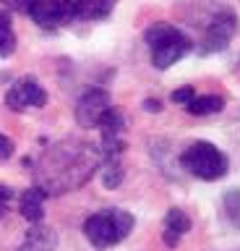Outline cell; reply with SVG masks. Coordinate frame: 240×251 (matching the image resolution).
I'll return each mask as SVG.
<instances>
[{"mask_svg": "<svg viewBox=\"0 0 240 251\" xmlns=\"http://www.w3.org/2000/svg\"><path fill=\"white\" fill-rule=\"evenodd\" d=\"M99 168V149L89 141H60L52 144L47 152L42 154L37 176H40V188L44 194H63L73 191V188L84 186L87 180L94 176Z\"/></svg>", "mask_w": 240, "mask_h": 251, "instance_id": "cell-1", "label": "cell"}, {"mask_svg": "<svg viewBox=\"0 0 240 251\" xmlns=\"http://www.w3.org/2000/svg\"><path fill=\"white\" fill-rule=\"evenodd\" d=\"M144 42L149 47L154 68H159V71L175 66V63L180 60L183 55H188L191 47H193V42L180 29L173 26V24H165V21H159V24H154V26L146 29Z\"/></svg>", "mask_w": 240, "mask_h": 251, "instance_id": "cell-2", "label": "cell"}, {"mask_svg": "<svg viewBox=\"0 0 240 251\" xmlns=\"http://www.w3.org/2000/svg\"><path fill=\"white\" fill-rule=\"evenodd\" d=\"M133 225H136V220L131 212L110 207V209L94 212L91 217H87V223H84V235L89 238L91 246L110 249L115 243L126 241L131 235V230H133Z\"/></svg>", "mask_w": 240, "mask_h": 251, "instance_id": "cell-3", "label": "cell"}, {"mask_svg": "<svg viewBox=\"0 0 240 251\" xmlns=\"http://www.w3.org/2000/svg\"><path fill=\"white\" fill-rule=\"evenodd\" d=\"M180 165L198 180H219L222 176H227L230 160L212 141H193L180 154Z\"/></svg>", "mask_w": 240, "mask_h": 251, "instance_id": "cell-4", "label": "cell"}, {"mask_svg": "<svg viewBox=\"0 0 240 251\" xmlns=\"http://www.w3.org/2000/svg\"><path fill=\"white\" fill-rule=\"evenodd\" d=\"M238 31V16L232 8H219L212 19H209L204 34H201V42H198V52L201 55H214V52H222L224 47L230 45V39L235 37Z\"/></svg>", "mask_w": 240, "mask_h": 251, "instance_id": "cell-5", "label": "cell"}, {"mask_svg": "<svg viewBox=\"0 0 240 251\" xmlns=\"http://www.w3.org/2000/svg\"><path fill=\"white\" fill-rule=\"evenodd\" d=\"M44 102H47V92L42 89V84L34 76H24L5 94V105L13 113H21L24 107H44Z\"/></svg>", "mask_w": 240, "mask_h": 251, "instance_id": "cell-6", "label": "cell"}, {"mask_svg": "<svg viewBox=\"0 0 240 251\" xmlns=\"http://www.w3.org/2000/svg\"><path fill=\"white\" fill-rule=\"evenodd\" d=\"M110 107H112V102H110V94L105 89L84 92L79 97V102H76V123H79L81 128H97L99 118H102Z\"/></svg>", "mask_w": 240, "mask_h": 251, "instance_id": "cell-7", "label": "cell"}, {"mask_svg": "<svg viewBox=\"0 0 240 251\" xmlns=\"http://www.w3.org/2000/svg\"><path fill=\"white\" fill-rule=\"evenodd\" d=\"M26 13L44 31H55L63 26V0H26Z\"/></svg>", "mask_w": 240, "mask_h": 251, "instance_id": "cell-8", "label": "cell"}, {"mask_svg": "<svg viewBox=\"0 0 240 251\" xmlns=\"http://www.w3.org/2000/svg\"><path fill=\"white\" fill-rule=\"evenodd\" d=\"M188 230H191V217L185 215L183 209L173 207L167 212V217H165V233H162V241H165V246L175 249L177 241H180V235H185Z\"/></svg>", "mask_w": 240, "mask_h": 251, "instance_id": "cell-9", "label": "cell"}, {"mask_svg": "<svg viewBox=\"0 0 240 251\" xmlns=\"http://www.w3.org/2000/svg\"><path fill=\"white\" fill-rule=\"evenodd\" d=\"M44 194L40 186L34 188H26L24 194H21V215H24L29 223H40V220L44 217Z\"/></svg>", "mask_w": 240, "mask_h": 251, "instance_id": "cell-10", "label": "cell"}, {"mask_svg": "<svg viewBox=\"0 0 240 251\" xmlns=\"http://www.w3.org/2000/svg\"><path fill=\"white\" fill-rule=\"evenodd\" d=\"M58 246V235L50 230V227H32L24 241V246H21V251H52Z\"/></svg>", "mask_w": 240, "mask_h": 251, "instance_id": "cell-11", "label": "cell"}, {"mask_svg": "<svg viewBox=\"0 0 240 251\" xmlns=\"http://www.w3.org/2000/svg\"><path fill=\"white\" fill-rule=\"evenodd\" d=\"M97 128L102 131V139H120V133L126 131V118H123L120 110L110 107L102 118H99Z\"/></svg>", "mask_w": 240, "mask_h": 251, "instance_id": "cell-12", "label": "cell"}, {"mask_svg": "<svg viewBox=\"0 0 240 251\" xmlns=\"http://www.w3.org/2000/svg\"><path fill=\"white\" fill-rule=\"evenodd\" d=\"M224 107V100L219 97V94H206V97H193L188 105H185V110H188L191 115H214L219 113V110Z\"/></svg>", "mask_w": 240, "mask_h": 251, "instance_id": "cell-13", "label": "cell"}, {"mask_svg": "<svg viewBox=\"0 0 240 251\" xmlns=\"http://www.w3.org/2000/svg\"><path fill=\"white\" fill-rule=\"evenodd\" d=\"M16 50V34H13L11 11H0V58H8Z\"/></svg>", "mask_w": 240, "mask_h": 251, "instance_id": "cell-14", "label": "cell"}, {"mask_svg": "<svg viewBox=\"0 0 240 251\" xmlns=\"http://www.w3.org/2000/svg\"><path fill=\"white\" fill-rule=\"evenodd\" d=\"M123 165H120V157H105L102 160V183L107 188H118L123 183Z\"/></svg>", "mask_w": 240, "mask_h": 251, "instance_id": "cell-15", "label": "cell"}, {"mask_svg": "<svg viewBox=\"0 0 240 251\" xmlns=\"http://www.w3.org/2000/svg\"><path fill=\"white\" fill-rule=\"evenodd\" d=\"M222 209H224L227 223L232 227H240V188H230V191L222 196Z\"/></svg>", "mask_w": 240, "mask_h": 251, "instance_id": "cell-16", "label": "cell"}, {"mask_svg": "<svg viewBox=\"0 0 240 251\" xmlns=\"http://www.w3.org/2000/svg\"><path fill=\"white\" fill-rule=\"evenodd\" d=\"M115 0H84V19L91 21H102L112 13Z\"/></svg>", "mask_w": 240, "mask_h": 251, "instance_id": "cell-17", "label": "cell"}, {"mask_svg": "<svg viewBox=\"0 0 240 251\" xmlns=\"http://www.w3.org/2000/svg\"><path fill=\"white\" fill-rule=\"evenodd\" d=\"M84 19V0H63V21H79Z\"/></svg>", "mask_w": 240, "mask_h": 251, "instance_id": "cell-18", "label": "cell"}, {"mask_svg": "<svg viewBox=\"0 0 240 251\" xmlns=\"http://www.w3.org/2000/svg\"><path fill=\"white\" fill-rule=\"evenodd\" d=\"M196 97V89H193V86H180V89H175L173 92V102H177V105H188V102Z\"/></svg>", "mask_w": 240, "mask_h": 251, "instance_id": "cell-19", "label": "cell"}, {"mask_svg": "<svg viewBox=\"0 0 240 251\" xmlns=\"http://www.w3.org/2000/svg\"><path fill=\"white\" fill-rule=\"evenodd\" d=\"M11 154H13V141L5 133H0V160H8Z\"/></svg>", "mask_w": 240, "mask_h": 251, "instance_id": "cell-20", "label": "cell"}, {"mask_svg": "<svg viewBox=\"0 0 240 251\" xmlns=\"http://www.w3.org/2000/svg\"><path fill=\"white\" fill-rule=\"evenodd\" d=\"M5 11H26V0H0Z\"/></svg>", "mask_w": 240, "mask_h": 251, "instance_id": "cell-21", "label": "cell"}, {"mask_svg": "<svg viewBox=\"0 0 240 251\" xmlns=\"http://www.w3.org/2000/svg\"><path fill=\"white\" fill-rule=\"evenodd\" d=\"M11 199H13V188L5 186V183H0V204H8Z\"/></svg>", "mask_w": 240, "mask_h": 251, "instance_id": "cell-22", "label": "cell"}, {"mask_svg": "<svg viewBox=\"0 0 240 251\" xmlns=\"http://www.w3.org/2000/svg\"><path fill=\"white\" fill-rule=\"evenodd\" d=\"M144 107L149 110V113H159V110H162V105H159L157 100H146V102H144Z\"/></svg>", "mask_w": 240, "mask_h": 251, "instance_id": "cell-23", "label": "cell"}, {"mask_svg": "<svg viewBox=\"0 0 240 251\" xmlns=\"http://www.w3.org/2000/svg\"><path fill=\"white\" fill-rule=\"evenodd\" d=\"M5 217V204H0V220Z\"/></svg>", "mask_w": 240, "mask_h": 251, "instance_id": "cell-24", "label": "cell"}]
</instances>
